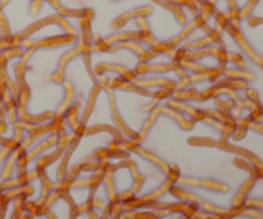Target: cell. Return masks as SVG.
Wrapping results in <instances>:
<instances>
[{"instance_id":"cell-1","label":"cell","mask_w":263,"mask_h":219,"mask_svg":"<svg viewBox=\"0 0 263 219\" xmlns=\"http://www.w3.org/2000/svg\"><path fill=\"white\" fill-rule=\"evenodd\" d=\"M52 80L55 82H62L63 81V69H58V72L54 73L52 76Z\"/></svg>"}]
</instances>
